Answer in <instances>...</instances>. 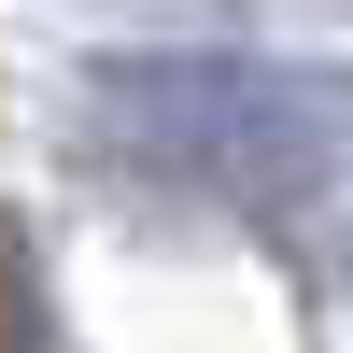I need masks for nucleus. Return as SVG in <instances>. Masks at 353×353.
Wrapping results in <instances>:
<instances>
[{"label": "nucleus", "instance_id": "obj_1", "mask_svg": "<svg viewBox=\"0 0 353 353\" xmlns=\"http://www.w3.org/2000/svg\"><path fill=\"white\" fill-rule=\"evenodd\" d=\"M85 128L141 184L212 212H297L353 156V85L325 57H241V43H141L85 71Z\"/></svg>", "mask_w": 353, "mask_h": 353}, {"label": "nucleus", "instance_id": "obj_2", "mask_svg": "<svg viewBox=\"0 0 353 353\" xmlns=\"http://www.w3.org/2000/svg\"><path fill=\"white\" fill-rule=\"evenodd\" d=\"M0 353H57V311H43V254H28V212H0Z\"/></svg>", "mask_w": 353, "mask_h": 353}]
</instances>
